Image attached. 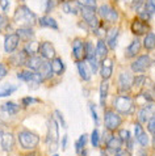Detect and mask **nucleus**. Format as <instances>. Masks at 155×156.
<instances>
[{"mask_svg": "<svg viewBox=\"0 0 155 156\" xmlns=\"http://www.w3.org/2000/svg\"><path fill=\"white\" fill-rule=\"evenodd\" d=\"M72 49H74V55L78 60H81L84 58V43L80 40H75L72 42Z\"/></svg>", "mask_w": 155, "mask_h": 156, "instance_id": "nucleus-17", "label": "nucleus"}, {"mask_svg": "<svg viewBox=\"0 0 155 156\" xmlns=\"http://www.w3.org/2000/svg\"><path fill=\"white\" fill-rule=\"evenodd\" d=\"M19 42H20V38L17 36V33L8 34L5 40H4V50H5V53H13L17 49V46H19Z\"/></svg>", "mask_w": 155, "mask_h": 156, "instance_id": "nucleus-8", "label": "nucleus"}, {"mask_svg": "<svg viewBox=\"0 0 155 156\" xmlns=\"http://www.w3.org/2000/svg\"><path fill=\"white\" fill-rule=\"evenodd\" d=\"M108 81H103V84L100 87V100H101V105H104V101H105V97L108 94Z\"/></svg>", "mask_w": 155, "mask_h": 156, "instance_id": "nucleus-34", "label": "nucleus"}, {"mask_svg": "<svg viewBox=\"0 0 155 156\" xmlns=\"http://www.w3.org/2000/svg\"><path fill=\"white\" fill-rule=\"evenodd\" d=\"M106 144H108V148H110V150H120L122 146V140H121V138L110 136L109 140L106 142Z\"/></svg>", "mask_w": 155, "mask_h": 156, "instance_id": "nucleus-32", "label": "nucleus"}, {"mask_svg": "<svg viewBox=\"0 0 155 156\" xmlns=\"http://www.w3.org/2000/svg\"><path fill=\"white\" fill-rule=\"evenodd\" d=\"M97 12H99V15H100L103 19L108 20V21H110V23H114V21H117V19H118L117 12H116L113 8L108 7V5H103V7H100Z\"/></svg>", "mask_w": 155, "mask_h": 156, "instance_id": "nucleus-10", "label": "nucleus"}, {"mask_svg": "<svg viewBox=\"0 0 155 156\" xmlns=\"http://www.w3.org/2000/svg\"><path fill=\"white\" fill-rule=\"evenodd\" d=\"M27 60H28V54L25 50H21L17 54L11 57V63L13 64V66H24V64L27 63Z\"/></svg>", "mask_w": 155, "mask_h": 156, "instance_id": "nucleus-15", "label": "nucleus"}, {"mask_svg": "<svg viewBox=\"0 0 155 156\" xmlns=\"http://www.w3.org/2000/svg\"><path fill=\"white\" fill-rule=\"evenodd\" d=\"M99 140H100V136H99V131L97 130H93L92 134H91V143L93 147H97L99 146Z\"/></svg>", "mask_w": 155, "mask_h": 156, "instance_id": "nucleus-40", "label": "nucleus"}, {"mask_svg": "<svg viewBox=\"0 0 155 156\" xmlns=\"http://www.w3.org/2000/svg\"><path fill=\"white\" fill-rule=\"evenodd\" d=\"M17 88H19L17 85H12V84H4V85H2V87H0V97L9 96V94H12L15 90H17Z\"/></svg>", "mask_w": 155, "mask_h": 156, "instance_id": "nucleus-27", "label": "nucleus"}, {"mask_svg": "<svg viewBox=\"0 0 155 156\" xmlns=\"http://www.w3.org/2000/svg\"><path fill=\"white\" fill-rule=\"evenodd\" d=\"M153 112H154L153 106H145L143 109H141L139 115H138L139 122H149V119L154 117V113H153Z\"/></svg>", "mask_w": 155, "mask_h": 156, "instance_id": "nucleus-21", "label": "nucleus"}, {"mask_svg": "<svg viewBox=\"0 0 155 156\" xmlns=\"http://www.w3.org/2000/svg\"><path fill=\"white\" fill-rule=\"evenodd\" d=\"M120 138H121V140H130V133L128 131V130H121L120 131Z\"/></svg>", "mask_w": 155, "mask_h": 156, "instance_id": "nucleus-41", "label": "nucleus"}, {"mask_svg": "<svg viewBox=\"0 0 155 156\" xmlns=\"http://www.w3.org/2000/svg\"><path fill=\"white\" fill-rule=\"evenodd\" d=\"M87 139H88V136L85 135V134H83V135L79 138V140H78V143H76V151H78V152H79V151L85 146V143H87Z\"/></svg>", "mask_w": 155, "mask_h": 156, "instance_id": "nucleus-36", "label": "nucleus"}, {"mask_svg": "<svg viewBox=\"0 0 155 156\" xmlns=\"http://www.w3.org/2000/svg\"><path fill=\"white\" fill-rule=\"evenodd\" d=\"M24 50L27 51V54L29 55V57H31V55H36L38 53V50H40V43H38L37 41H34V40H31V41H28Z\"/></svg>", "mask_w": 155, "mask_h": 156, "instance_id": "nucleus-23", "label": "nucleus"}, {"mask_svg": "<svg viewBox=\"0 0 155 156\" xmlns=\"http://www.w3.org/2000/svg\"><path fill=\"white\" fill-rule=\"evenodd\" d=\"M63 11L66 12V13H76L78 9H76V7H74L71 3H63Z\"/></svg>", "mask_w": 155, "mask_h": 156, "instance_id": "nucleus-38", "label": "nucleus"}, {"mask_svg": "<svg viewBox=\"0 0 155 156\" xmlns=\"http://www.w3.org/2000/svg\"><path fill=\"white\" fill-rule=\"evenodd\" d=\"M147 25H146L142 20H135L134 23L132 24V32L137 34V36H141V34H143L146 30H147Z\"/></svg>", "mask_w": 155, "mask_h": 156, "instance_id": "nucleus-19", "label": "nucleus"}, {"mask_svg": "<svg viewBox=\"0 0 155 156\" xmlns=\"http://www.w3.org/2000/svg\"><path fill=\"white\" fill-rule=\"evenodd\" d=\"M117 37H118V29L117 28H113V29H110L109 32H106V40H108V45L112 47V49L116 46Z\"/></svg>", "mask_w": 155, "mask_h": 156, "instance_id": "nucleus-24", "label": "nucleus"}, {"mask_svg": "<svg viewBox=\"0 0 155 156\" xmlns=\"http://www.w3.org/2000/svg\"><path fill=\"white\" fill-rule=\"evenodd\" d=\"M7 73H8V71H7L5 66H4V64H0V80H2L3 77L7 75Z\"/></svg>", "mask_w": 155, "mask_h": 156, "instance_id": "nucleus-44", "label": "nucleus"}, {"mask_svg": "<svg viewBox=\"0 0 155 156\" xmlns=\"http://www.w3.org/2000/svg\"><path fill=\"white\" fill-rule=\"evenodd\" d=\"M153 144H154V147H155V133H154V139H153Z\"/></svg>", "mask_w": 155, "mask_h": 156, "instance_id": "nucleus-52", "label": "nucleus"}, {"mask_svg": "<svg viewBox=\"0 0 155 156\" xmlns=\"http://www.w3.org/2000/svg\"><path fill=\"white\" fill-rule=\"evenodd\" d=\"M37 72L41 75L42 80L50 79V77L53 76V70H51V64H50L49 62H46V60H44V62H42V64L40 66V68L37 70Z\"/></svg>", "mask_w": 155, "mask_h": 156, "instance_id": "nucleus-16", "label": "nucleus"}, {"mask_svg": "<svg viewBox=\"0 0 155 156\" xmlns=\"http://www.w3.org/2000/svg\"><path fill=\"white\" fill-rule=\"evenodd\" d=\"M139 50H141V42L138 40H134L132 42V45L128 47V57H135L137 54L139 53Z\"/></svg>", "mask_w": 155, "mask_h": 156, "instance_id": "nucleus-28", "label": "nucleus"}, {"mask_svg": "<svg viewBox=\"0 0 155 156\" xmlns=\"http://www.w3.org/2000/svg\"><path fill=\"white\" fill-rule=\"evenodd\" d=\"M55 115L58 117V121H59V122H61L62 127L66 129V127H67V125H66V121H64V118H63V115H62L61 112H58V110H57V112H55Z\"/></svg>", "mask_w": 155, "mask_h": 156, "instance_id": "nucleus-43", "label": "nucleus"}, {"mask_svg": "<svg viewBox=\"0 0 155 156\" xmlns=\"http://www.w3.org/2000/svg\"><path fill=\"white\" fill-rule=\"evenodd\" d=\"M89 109H91V113H92V117L95 119V122H99V118H97V114H96V110H95V105H89Z\"/></svg>", "mask_w": 155, "mask_h": 156, "instance_id": "nucleus-47", "label": "nucleus"}, {"mask_svg": "<svg viewBox=\"0 0 155 156\" xmlns=\"http://www.w3.org/2000/svg\"><path fill=\"white\" fill-rule=\"evenodd\" d=\"M143 8H145V11L147 12L150 16L154 15L155 13V2H154V0H147Z\"/></svg>", "mask_w": 155, "mask_h": 156, "instance_id": "nucleus-35", "label": "nucleus"}, {"mask_svg": "<svg viewBox=\"0 0 155 156\" xmlns=\"http://www.w3.org/2000/svg\"><path fill=\"white\" fill-rule=\"evenodd\" d=\"M3 109L5 110L8 114H16L17 112H19L20 108L17 106L16 104H13V102H5V104H4V106H3Z\"/></svg>", "mask_w": 155, "mask_h": 156, "instance_id": "nucleus-33", "label": "nucleus"}, {"mask_svg": "<svg viewBox=\"0 0 155 156\" xmlns=\"http://www.w3.org/2000/svg\"><path fill=\"white\" fill-rule=\"evenodd\" d=\"M17 36H19L20 40L24 41H31L32 38L34 37V32L31 27H23L17 30Z\"/></svg>", "mask_w": 155, "mask_h": 156, "instance_id": "nucleus-18", "label": "nucleus"}, {"mask_svg": "<svg viewBox=\"0 0 155 156\" xmlns=\"http://www.w3.org/2000/svg\"><path fill=\"white\" fill-rule=\"evenodd\" d=\"M135 85H142V81H145V77H142V76H139V77H135Z\"/></svg>", "mask_w": 155, "mask_h": 156, "instance_id": "nucleus-49", "label": "nucleus"}, {"mask_svg": "<svg viewBox=\"0 0 155 156\" xmlns=\"http://www.w3.org/2000/svg\"><path fill=\"white\" fill-rule=\"evenodd\" d=\"M4 24H5V17H4V16H2V15H0V27H3V25Z\"/></svg>", "mask_w": 155, "mask_h": 156, "instance_id": "nucleus-51", "label": "nucleus"}, {"mask_svg": "<svg viewBox=\"0 0 155 156\" xmlns=\"http://www.w3.org/2000/svg\"><path fill=\"white\" fill-rule=\"evenodd\" d=\"M143 45L147 50H153L155 47V34L154 33H147L145 37V41H143Z\"/></svg>", "mask_w": 155, "mask_h": 156, "instance_id": "nucleus-31", "label": "nucleus"}, {"mask_svg": "<svg viewBox=\"0 0 155 156\" xmlns=\"http://www.w3.org/2000/svg\"><path fill=\"white\" fill-rule=\"evenodd\" d=\"M51 70H53V73H57V75H61L64 71V66L62 63V60L59 58H53V62H51Z\"/></svg>", "mask_w": 155, "mask_h": 156, "instance_id": "nucleus-26", "label": "nucleus"}, {"mask_svg": "<svg viewBox=\"0 0 155 156\" xmlns=\"http://www.w3.org/2000/svg\"><path fill=\"white\" fill-rule=\"evenodd\" d=\"M40 24H41V27H47V28H51L54 30H58L57 21L54 19H51V17H42V19H40Z\"/></svg>", "mask_w": 155, "mask_h": 156, "instance_id": "nucleus-30", "label": "nucleus"}, {"mask_svg": "<svg viewBox=\"0 0 155 156\" xmlns=\"http://www.w3.org/2000/svg\"><path fill=\"white\" fill-rule=\"evenodd\" d=\"M47 147L51 152H55L58 148V125L53 118L47 123Z\"/></svg>", "mask_w": 155, "mask_h": 156, "instance_id": "nucleus-2", "label": "nucleus"}, {"mask_svg": "<svg viewBox=\"0 0 155 156\" xmlns=\"http://www.w3.org/2000/svg\"><path fill=\"white\" fill-rule=\"evenodd\" d=\"M42 62H44V59L37 57V55H31V57H28V60L25 64H28V67L31 68V70L33 71H37L38 68H40V66L42 64Z\"/></svg>", "mask_w": 155, "mask_h": 156, "instance_id": "nucleus-20", "label": "nucleus"}, {"mask_svg": "<svg viewBox=\"0 0 155 156\" xmlns=\"http://www.w3.org/2000/svg\"><path fill=\"white\" fill-rule=\"evenodd\" d=\"M66 144H67V135H64L63 139H62V148H63V150L66 148Z\"/></svg>", "mask_w": 155, "mask_h": 156, "instance_id": "nucleus-50", "label": "nucleus"}, {"mask_svg": "<svg viewBox=\"0 0 155 156\" xmlns=\"http://www.w3.org/2000/svg\"><path fill=\"white\" fill-rule=\"evenodd\" d=\"M137 139H138L139 144H141L142 147H146V146L149 144V138H147V134H146L145 131L142 133V134H139V135L137 136Z\"/></svg>", "mask_w": 155, "mask_h": 156, "instance_id": "nucleus-37", "label": "nucleus"}, {"mask_svg": "<svg viewBox=\"0 0 155 156\" xmlns=\"http://www.w3.org/2000/svg\"><path fill=\"white\" fill-rule=\"evenodd\" d=\"M19 142L23 148L25 150H33L36 148L40 143V138L36 134H33L31 131H21L19 134Z\"/></svg>", "mask_w": 155, "mask_h": 156, "instance_id": "nucleus-3", "label": "nucleus"}, {"mask_svg": "<svg viewBox=\"0 0 155 156\" xmlns=\"http://www.w3.org/2000/svg\"><path fill=\"white\" fill-rule=\"evenodd\" d=\"M84 57L87 58V60H91L93 58H96V50L93 49L92 42H87L84 45Z\"/></svg>", "mask_w": 155, "mask_h": 156, "instance_id": "nucleus-29", "label": "nucleus"}, {"mask_svg": "<svg viewBox=\"0 0 155 156\" xmlns=\"http://www.w3.org/2000/svg\"><path fill=\"white\" fill-rule=\"evenodd\" d=\"M147 129H149V131L151 133V134L155 133V117H153V118L149 119V126H147Z\"/></svg>", "mask_w": 155, "mask_h": 156, "instance_id": "nucleus-42", "label": "nucleus"}, {"mask_svg": "<svg viewBox=\"0 0 155 156\" xmlns=\"http://www.w3.org/2000/svg\"><path fill=\"white\" fill-rule=\"evenodd\" d=\"M78 70H79L80 76L83 77L84 80L91 79V70H89V67L87 66V63H84L83 60H79V62H78Z\"/></svg>", "mask_w": 155, "mask_h": 156, "instance_id": "nucleus-22", "label": "nucleus"}, {"mask_svg": "<svg viewBox=\"0 0 155 156\" xmlns=\"http://www.w3.org/2000/svg\"><path fill=\"white\" fill-rule=\"evenodd\" d=\"M78 3L83 7H89V8H96V0H78Z\"/></svg>", "mask_w": 155, "mask_h": 156, "instance_id": "nucleus-39", "label": "nucleus"}, {"mask_svg": "<svg viewBox=\"0 0 155 156\" xmlns=\"http://www.w3.org/2000/svg\"><path fill=\"white\" fill-rule=\"evenodd\" d=\"M40 53L45 59H53L55 57L54 46L50 42H44L40 45Z\"/></svg>", "mask_w": 155, "mask_h": 156, "instance_id": "nucleus-13", "label": "nucleus"}, {"mask_svg": "<svg viewBox=\"0 0 155 156\" xmlns=\"http://www.w3.org/2000/svg\"><path fill=\"white\" fill-rule=\"evenodd\" d=\"M133 80H134V79H133L132 73H129V72L121 73V75H120V77H118V81H120V87H121V89H122V90L130 89L132 85L134 84V81H133Z\"/></svg>", "mask_w": 155, "mask_h": 156, "instance_id": "nucleus-14", "label": "nucleus"}, {"mask_svg": "<svg viewBox=\"0 0 155 156\" xmlns=\"http://www.w3.org/2000/svg\"><path fill=\"white\" fill-rule=\"evenodd\" d=\"M0 143H2V148L7 152H9L13 148L15 138L11 133H2L0 134Z\"/></svg>", "mask_w": 155, "mask_h": 156, "instance_id": "nucleus-11", "label": "nucleus"}, {"mask_svg": "<svg viewBox=\"0 0 155 156\" xmlns=\"http://www.w3.org/2000/svg\"><path fill=\"white\" fill-rule=\"evenodd\" d=\"M114 106H116V109H117V112L126 114V113H129V112L132 110L133 102H132V100L129 98V97H126V96H121V97H118L117 100H116Z\"/></svg>", "mask_w": 155, "mask_h": 156, "instance_id": "nucleus-7", "label": "nucleus"}, {"mask_svg": "<svg viewBox=\"0 0 155 156\" xmlns=\"http://www.w3.org/2000/svg\"><path fill=\"white\" fill-rule=\"evenodd\" d=\"M15 21L16 24L23 25V27H32L36 23V15L29 9L28 7H19L15 12Z\"/></svg>", "mask_w": 155, "mask_h": 156, "instance_id": "nucleus-1", "label": "nucleus"}, {"mask_svg": "<svg viewBox=\"0 0 155 156\" xmlns=\"http://www.w3.org/2000/svg\"><path fill=\"white\" fill-rule=\"evenodd\" d=\"M81 15H83V19L85 20V23L92 29H96L100 25L99 24V19L96 17V13H95V8H89V7L81 8Z\"/></svg>", "mask_w": 155, "mask_h": 156, "instance_id": "nucleus-4", "label": "nucleus"}, {"mask_svg": "<svg viewBox=\"0 0 155 156\" xmlns=\"http://www.w3.org/2000/svg\"><path fill=\"white\" fill-rule=\"evenodd\" d=\"M134 130H135V138L139 135V134L143 133V129H142V126L139 123H135V126H134Z\"/></svg>", "mask_w": 155, "mask_h": 156, "instance_id": "nucleus-45", "label": "nucleus"}, {"mask_svg": "<svg viewBox=\"0 0 155 156\" xmlns=\"http://www.w3.org/2000/svg\"><path fill=\"white\" fill-rule=\"evenodd\" d=\"M17 77L24 81H27V83H36V84H40L42 81V77L41 75L38 73L37 71H24L17 75Z\"/></svg>", "mask_w": 155, "mask_h": 156, "instance_id": "nucleus-9", "label": "nucleus"}, {"mask_svg": "<svg viewBox=\"0 0 155 156\" xmlns=\"http://www.w3.org/2000/svg\"><path fill=\"white\" fill-rule=\"evenodd\" d=\"M104 123L108 130L113 131V130L117 129L120 125H121V118L120 115H117L113 112H106L105 113V118H104Z\"/></svg>", "mask_w": 155, "mask_h": 156, "instance_id": "nucleus-6", "label": "nucleus"}, {"mask_svg": "<svg viewBox=\"0 0 155 156\" xmlns=\"http://www.w3.org/2000/svg\"><path fill=\"white\" fill-rule=\"evenodd\" d=\"M23 102L25 104V105H29V104H32V102H36V100L32 98V97H27V98L23 100Z\"/></svg>", "mask_w": 155, "mask_h": 156, "instance_id": "nucleus-48", "label": "nucleus"}, {"mask_svg": "<svg viewBox=\"0 0 155 156\" xmlns=\"http://www.w3.org/2000/svg\"><path fill=\"white\" fill-rule=\"evenodd\" d=\"M153 60L147 55H141V57L132 63V70L134 72H143L151 66Z\"/></svg>", "mask_w": 155, "mask_h": 156, "instance_id": "nucleus-5", "label": "nucleus"}, {"mask_svg": "<svg viewBox=\"0 0 155 156\" xmlns=\"http://www.w3.org/2000/svg\"><path fill=\"white\" fill-rule=\"evenodd\" d=\"M108 54V49H106V45L103 40H99L97 41V47H96V55L100 59H104Z\"/></svg>", "mask_w": 155, "mask_h": 156, "instance_id": "nucleus-25", "label": "nucleus"}, {"mask_svg": "<svg viewBox=\"0 0 155 156\" xmlns=\"http://www.w3.org/2000/svg\"><path fill=\"white\" fill-rule=\"evenodd\" d=\"M0 5H2L3 11H8V7H9V2L8 0H0Z\"/></svg>", "mask_w": 155, "mask_h": 156, "instance_id": "nucleus-46", "label": "nucleus"}, {"mask_svg": "<svg viewBox=\"0 0 155 156\" xmlns=\"http://www.w3.org/2000/svg\"><path fill=\"white\" fill-rule=\"evenodd\" d=\"M112 71H113V62L109 58L101 59V76L104 80H108L112 76Z\"/></svg>", "mask_w": 155, "mask_h": 156, "instance_id": "nucleus-12", "label": "nucleus"}]
</instances>
